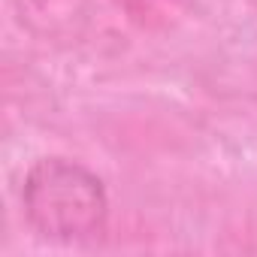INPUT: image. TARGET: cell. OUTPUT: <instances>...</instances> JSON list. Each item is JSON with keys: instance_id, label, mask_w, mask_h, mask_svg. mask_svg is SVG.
<instances>
[{"instance_id": "1", "label": "cell", "mask_w": 257, "mask_h": 257, "mask_svg": "<svg viewBox=\"0 0 257 257\" xmlns=\"http://www.w3.org/2000/svg\"><path fill=\"white\" fill-rule=\"evenodd\" d=\"M22 212L43 242L85 245L106 233L109 194L94 170L52 155L28 167L22 182Z\"/></svg>"}]
</instances>
